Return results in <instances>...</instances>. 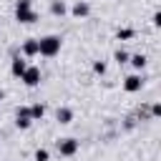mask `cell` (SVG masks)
Segmentation results:
<instances>
[{
	"mask_svg": "<svg viewBox=\"0 0 161 161\" xmlns=\"http://www.w3.org/2000/svg\"><path fill=\"white\" fill-rule=\"evenodd\" d=\"M128 58H131V55H128L126 50H116V60H118V63H126Z\"/></svg>",
	"mask_w": 161,
	"mask_h": 161,
	"instance_id": "obj_15",
	"label": "cell"
},
{
	"mask_svg": "<svg viewBox=\"0 0 161 161\" xmlns=\"http://www.w3.org/2000/svg\"><path fill=\"white\" fill-rule=\"evenodd\" d=\"M131 38H133V30H131V28L118 30V40H131Z\"/></svg>",
	"mask_w": 161,
	"mask_h": 161,
	"instance_id": "obj_14",
	"label": "cell"
},
{
	"mask_svg": "<svg viewBox=\"0 0 161 161\" xmlns=\"http://www.w3.org/2000/svg\"><path fill=\"white\" fill-rule=\"evenodd\" d=\"M58 50H60V38L58 35H45V38L38 40V53L40 55L53 58V55H58Z\"/></svg>",
	"mask_w": 161,
	"mask_h": 161,
	"instance_id": "obj_1",
	"label": "cell"
},
{
	"mask_svg": "<svg viewBox=\"0 0 161 161\" xmlns=\"http://www.w3.org/2000/svg\"><path fill=\"white\" fill-rule=\"evenodd\" d=\"M141 86H143V78H141V75H128V78L123 80V88H126L128 93H136V91H141Z\"/></svg>",
	"mask_w": 161,
	"mask_h": 161,
	"instance_id": "obj_4",
	"label": "cell"
},
{
	"mask_svg": "<svg viewBox=\"0 0 161 161\" xmlns=\"http://www.w3.org/2000/svg\"><path fill=\"white\" fill-rule=\"evenodd\" d=\"M25 68H28V63H25L23 58H15V60H13V65H10V70H13V75H18V78H20L23 73H25Z\"/></svg>",
	"mask_w": 161,
	"mask_h": 161,
	"instance_id": "obj_8",
	"label": "cell"
},
{
	"mask_svg": "<svg viewBox=\"0 0 161 161\" xmlns=\"http://www.w3.org/2000/svg\"><path fill=\"white\" fill-rule=\"evenodd\" d=\"M153 25H161V13H153Z\"/></svg>",
	"mask_w": 161,
	"mask_h": 161,
	"instance_id": "obj_20",
	"label": "cell"
},
{
	"mask_svg": "<svg viewBox=\"0 0 161 161\" xmlns=\"http://www.w3.org/2000/svg\"><path fill=\"white\" fill-rule=\"evenodd\" d=\"M28 111H30V118H33V121H40V118L45 116V108H43L40 103H35V106H30Z\"/></svg>",
	"mask_w": 161,
	"mask_h": 161,
	"instance_id": "obj_11",
	"label": "cell"
},
{
	"mask_svg": "<svg viewBox=\"0 0 161 161\" xmlns=\"http://www.w3.org/2000/svg\"><path fill=\"white\" fill-rule=\"evenodd\" d=\"M50 13H53V15H63V13H65V3H63V0H53V3H50Z\"/></svg>",
	"mask_w": 161,
	"mask_h": 161,
	"instance_id": "obj_12",
	"label": "cell"
},
{
	"mask_svg": "<svg viewBox=\"0 0 161 161\" xmlns=\"http://www.w3.org/2000/svg\"><path fill=\"white\" fill-rule=\"evenodd\" d=\"M35 161H48V151L45 148H38L35 151Z\"/></svg>",
	"mask_w": 161,
	"mask_h": 161,
	"instance_id": "obj_16",
	"label": "cell"
},
{
	"mask_svg": "<svg viewBox=\"0 0 161 161\" xmlns=\"http://www.w3.org/2000/svg\"><path fill=\"white\" fill-rule=\"evenodd\" d=\"M78 151V141L75 138H60L58 141V153L60 156H73Z\"/></svg>",
	"mask_w": 161,
	"mask_h": 161,
	"instance_id": "obj_3",
	"label": "cell"
},
{
	"mask_svg": "<svg viewBox=\"0 0 161 161\" xmlns=\"http://www.w3.org/2000/svg\"><path fill=\"white\" fill-rule=\"evenodd\" d=\"M23 55H28V58L38 55V40H35V38H30V40L23 43Z\"/></svg>",
	"mask_w": 161,
	"mask_h": 161,
	"instance_id": "obj_7",
	"label": "cell"
},
{
	"mask_svg": "<svg viewBox=\"0 0 161 161\" xmlns=\"http://www.w3.org/2000/svg\"><path fill=\"white\" fill-rule=\"evenodd\" d=\"M88 13H91V8H88V3H80V0H78V3L73 5V15H75V18H86Z\"/></svg>",
	"mask_w": 161,
	"mask_h": 161,
	"instance_id": "obj_10",
	"label": "cell"
},
{
	"mask_svg": "<svg viewBox=\"0 0 161 161\" xmlns=\"http://www.w3.org/2000/svg\"><path fill=\"white\" fill-rule=\"evenodd\" d=\"M20 80H23L28 88L38 86V83H40V68H35V65H28V68H25V73L20 75Z\"/></svg>",
	"mask_w": 161,
	"mask_h": 161,
	"instance_id": "obj_2",
	"label": "cell"
},
{
	"mask_svg": "<svg viewBox=\"0 0 161 161\" xmlns=\"http://www.w3.org/2000/svg\"><path fill=\"white\" fill-rule=\"evenodd\" d=\"M93 70L103 75V73H106V63H101V60H96V63H93Z\"/></svg>",
	"mask_w": 161,
	"mask_h": 161,
	"instance_id": "obj_17",
	"label": "cell"
},
{
	"mask_svg": "<svg viewBox=\"0 0 161 161\" xmlns=\"http://www.w3.org/2000/svg\"><path fill=\"white\" fill-rule=\"evenodd\" d=\"M55 118H58V123H70L73 121V111L70 108H58L55 111Z\"/></svg>",
	"mask_w": 161,
	"mask_h": 161,
	"instance_id": "obj_9",
	"label": "cell"
},
{
	"mask_svg": "<svg viewBox=\"0 0 161 161\" xmlns=\"http://www.w3.org/2000/svg\"><path fill=\"white\" fill-rule=\"evenodd\" d=\"M151 113H153V116H161V106L153 103V106H151Z\"/></svg>",
	"mask_w": 161,
	"mask_h": 161,
	"instance_id": "obj_19",
	"label": "cell"
},
{
	"mask_svg": "<svg viewBox=\"0 0 161 161\" xmlns=\"http://www.w3.org/2000/svg\"><path fill=\"white\" fill-rule=\"evenodd\" d=\"M30 8V0H18V5H15V10H28Z\"/></svg>",
	"mask_w": 161,
	"mask_h": 161,
	"instance_id": "obj_18",
	"label": "cell"
},
{
	"mask_svg": "<svg viewBox=\"0 0 161 161\" xmlns=\"http://www.w3.org/2000/svg\"><path fill=\"white\" fill-rule=\"evenodd\" d=\"M18 128H28L30 123H33V118H30V111L28 108H18Z\"/></svg>",
	"mask_w": 161,
	"mask_h": 161,
	"instance_id": "obj_6",
	"label": "cell"
},
{
	"mask_svg": "<svg viewBox=\"0 0 161 161\" xmlns=\"http://www.w3.org/2000/svg\"><path fill=\"white\" fill-rule=\"evenodd\" d=\"M15 18H18V23H35V20H38V13H35L33 8H28V10H15Z\"/></svg>",
	"mask_w": 161,
	"mask_h": 161,
	"instance_id": "obj_5",
	"label": "cell"
},
{
	"mask_svg": "<svg viewBox=\"0 0 161 161\" xmlns=\"http://www.w3.org/2000/svg\"><path fill=\"white\" fill-rule=\"evenodd\" d=\"M128 60L133 63V68H143V65H146V55H141V53H138V55H131Z\"/></svg>",
	"mask_w": 161,
	"mask_h": 161,
	"instance_id": "obj_13",
	"label": "cell"
}]
</instances>
